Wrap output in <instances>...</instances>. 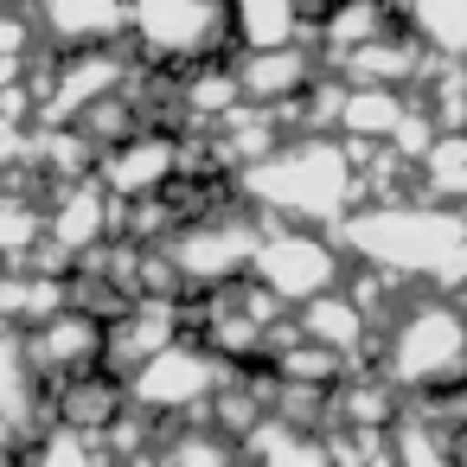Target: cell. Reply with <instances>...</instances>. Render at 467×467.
<instances>
[{
	"label": "cell",
	"instance_id": "1",
	"mask_svg": "<svg viewBox=\"0 0 467 467\" xmlns=\"http://www.w3.org/2000/svg\"><path fill=\"white\" fill-rule=\"evenodd\" d=\"M333 237L358 269H378L422 295H467V218L448 205L429 199L358 205Z\"/></svg>",
	"mask_w": 467,
	"mask_h": 467
},
{
	"label": "cell",
	"instance_id": "2",
	"mask_svg": "<svg viewBox=\"0 0 467 467\" xmlns=\"http://www.w3.org/2000/svg\"><path fill=\"white\" fill-rule=\"evenodd\" d=\"M244 205L269 224H301V231H339L358 205V161L339 135H295L282 154H269L263 167H250L237 180Z\"/></svg>",
	"mask_w": 467,
	"mask_h": 467
},
{
	"label": "cell",
	"instance_id": "3",
	"mask_svg": "<svg viewBox=\"0 0 467 467\" xmlns=\"http://www.w3.org/2000/svg\"><path fill=\"white\" fill-rule=\"evenodd\" d=\"M378 371L416 403L467 390V314L454 295H416L378 333Z\"/></svg>",
	"mask_w": 467,
	"mask_h": 467
},
{
	"label": "cell",
	"instance_id": "4",
	"mask_svg": "<svg viewBox=\"0 0 467 467\" xmlns=\"http://www.w3.org/2000/svg\"><path fill=\"white\" fill-rule=\"evenodd\" d=\"M263 237H269V218H256V212L244 205V192L231 186L212 212H199L192 224H180V231H173L167 256H173V269H180L186 295H218V288L250 282Z\"/></svg>",
	"mask_w": 467,
	"mask_h": 467
},
{
	"label": "cell",
	"instance_id": "5",
	"mask_svg": "<svg viewBox=\"0 0 467 467\" xmlns=\"http://www.w3.org/2000/svg\"><path fill=\"white\" fill-rule=\"evenodd\" d=\"M148 71H199L218 58H237L231 46V7L224 0H135V46Z\"/></svg>",
	"mask_w": 467,
	"mask_h": 467
},
{
	"label": "cell",
	"instance_id": "6",
	"mask_svg": "<svg viewBox=\"0 0 467 467\" xmlns=\"http://www.w3.org/2000/svg\"><path fill=\"white\" fill-rule=\"evenodd\" d=\"M224 378H231V365H224L205 339L186 333L180 346H167L161 358H148V365L129 378V403H135L148 422H161V429H205V416H212Z\"/></svg>",
	"mask_w": 467,
	"mask_h": 467
},
{
	"label": "cell",
	"instance_id": "7",
	"mask_svg": "<svg viewBox=\"0 0 467 467\" xmlns=\"http://www.w3.org/2000/svg\"><path fill=\"white\" fill-rule=\"evenodd\" d=\"M346 275H352V269H346L339 237L301 231V224H269V237H263V250H256V269H250V282H256L263 295H275L288 314H301V307L339 295Z\"/></svg>",
	"mask_w": 467,
	"mask_h": 467
},
{
	"label": "cell",
	"instance_id": "8",
	"mask_svg": "<svg viewBox=\"0 0 467 467\" xmlns=\"http://www.w3.org/2000/svg\"><path fill=\"white\" fill-rule=\"evenodd\" d=\"M46 52H129L135 46V0H33Z\"/></svg>",
	"mask_w": 467,
	"mask_h": 467
},
{
	"label": "cell",
	"instance_id": "9",
	"mask_svg": "<svg viewBox=\"0 0 467 467\" xmlns=\"http://www.w3.org/2000/svg\"><path fill=\"white\" fill-rule=\"evenodd\" d=\"M97 180L109 186L116 205H141V199H161L186 180V141L173 129H141L135 141H122L116 154L97 161Z\"/></svg>",
	"mask_w": 467,
	"mask_h": 467
},
{
	"label": "cell",
	"instance_id": "10",
	"mask_svg": "<svg viewBox=\"0 0 467 467\" xmlns=\"http://www.w3.org/2000/svg\"><path fill=\"white\" fill-rule=\"evenodd\" d=\"M26 346H33V371H39L52 390L109 371V327H103L97 314H84V307H65L58 320L33 327Z\"/></svg>",
	"mask_w": 467,
	"mask_h": 467
},
{
	"label": "cell",
	"instance_id": "11",
	"mask_svg": "<svg viewBox=\"0 0 467 467\" xmlns=\"http://www.w3.org/2000/svg\"><path fill=\"white\" fill-rule=\"evenodd\" d=\"M327 78V58L320 46H288V52H237V84H244V103L250 109H275L288 116L314 84Z\"/></svg>",
	"mask_w": 467,
	"mask_h": 467
},
{
	"label": "cell",
	"instance_id": "12",
	"mask_svg": "<svg viewBox=\"0 0 467 467\" xmlns=\"http://www.w3.org/2000/svg\"><path fill=\"white\" fill-rule=\"evenodd\" d=\"M429 71H435V52L410 26H397L390 39H378V46H365V52L333 65V78H346L352 90H403V97H416L429 84Z\"/></svg>",
	"mask_w": 467,
	"mask_h": 467
},
{
	"label": "cell",
	"instance_id": "13",
	"mask_svg": "<svg viewBox=\"0 0 467 467\" xmlns=\"http://www.w3.org/2000/svg\"><path fill=\"white\" fill-rule=\"evenodd\" d=\"M224 7L237 52H288V46H314L327 0H224Z\"/></svg>",
	"mask_w": 467,
	"mask_h": 467
},
{
	"label": "cell",
	"instance_id": "14",
	"mask_svg": "<svg viewBox=\"0 0 467 467\" xmlns=\"http://www.w3.org/2000/svg\"><path fill=\"white\" fill-rule=\"evenodd\" d=\"M52 416H58V429H71V435H84V441H103V435L129 416V384L109 378V371L78 378V384L52 390Z\"/></svg>",
	"mask_w": 467,
	"mask_h": 467
},
{
	"label": "cell",
	"instance_id": "15",
	"mask_svg": "<svg viewBox=\"0 0 467 467\" xmlns=\"http://www.w3.org/2000/svg\"><path fill=\"white\" fill-rule=\"evenodd\" d=\"M416 97L403 90H352L346 97V122H339V141H358V148H390L397 129L410 122Z\"/></svg>",
	"mask_w": 467,
	"mask_h": 467
},
{
	"label": "cell",
	"instance_id": "16",
	"mask_svg": "<svg viewBox=\"0 0 467 467\" xmlns=\"http://www.w3.org/2000/svg\"><path fill=\"white\" fill-rule=\"evenodd\" d=\"M403 26L448 65H467V0H397Z\"/></svg>",
	"mask_w": 467,
	"mask_h": 467
},
{
	"label": "cell",
	"instance_id": "17",
	"mask_svg": "<svg viewBox=\"0 0 467 467\" xmlns=\"http://www.w3.org/2000/svg\"><path fill=\"white\" fill-rule=\"evenodd\" d=\"M244 467H333V454H327V435H301V429H288V422H263L244 448Z\"/></svg>",
	"mask_w": 467,
	"mask_h": 467
},
{
	"label": "cell",
	"instance_id": "18",
	"mask_svg": "<svg viewBox=\"0 0 467 467\" xmlns=\"http://www.w3.org/2000/svg\"><path fill=\"white\" fill-rule=\"evenodd\" d=\"M390 448H397V467H461L454 435H441V429L422 422L416 410H403V422L390 429Z\"/></svg>",
	"mask_w": 467,
	"mask_h": 467
},
{
	"label": "cell",
	"instance_id": "19",
	"mask_svg": "<svg viewBox=\"0 0 467 467\" xmlns=\"http://www.w3.org/2000/svg\"><path fill=\"white\" fill-rule=\"evenodd\" d=\"M154 467H244V454L218 429H173Z\"/></svg>",
	"mask_w": 467,
	"mask_h": 467
},
{
	"label": "cell",
	"instance_id": "20",
	"mask_svg": "<svg viewBox=\"0 0 467 467\" xmlns=\"http://www.w3.org/2000/svg\"><path fill=\"white\" fill-rule=\"evenodd\" d=\"M20 467H116V461H109L103 441H84V435H71V429H46V435L20 454Z\"/></svg>",
	"mask_w": 467,
	"mask_h": 467
},
{
	"label": "cell",
	"instance_id": "21",
	"mask_svg": "<svg viewBox=\"0 0 467 467\" xmlns=\"http://www.w3.org/2000/svg\"><path fill=\"white\" fill-rule=\"evenodd\" d=\"M0 7H26V0H0Z\"/></svg>",
	"mask_w": 467,
	"mask_h": 467
},
{
	"label": "cell",
	"instance_id": "22",
	"mask_svg": "<svg viewBox=\"0 0 467 467\" xmlns=\"http://www.w3.org/2000/svg\"><path fill=\"white\" fill-rule=\"evenodd\" d=\"M461 314H467V295H461Z\"/></svg>",
	"mask_w": 467,
	"mask_h": 467
}]
</instances>
